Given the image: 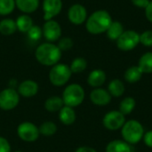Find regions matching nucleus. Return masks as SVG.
Wrapping results in <instances>:
<instances>
[{
	"mask_svg": "<svg viewBox=\"0 0 152 152\" xmlns=\"http://www.w3.org/2000/svg\"><path fill=\"white\" fill-rule=\"evenodd\" d=\"M15 21H16L17 30L22 33H27L34 25L33 20L29 16V14H25V13H22L20 16H18Z\"/></svg>",
	"mask_w": 152,
	"mask_h": 152,
	"instance_id": "20",
	"label": "nucleus"
},
{
	"mask_svg": "<svg viewBox=\"0 0 152 152\" xmlns=\"http://www.w3.org/2000/svg\"><path fill=\"white\" fill-rule=\"evenodd\" d=\"M16 8L15 0H0V15L7 16Z\"/></svg>",
	"mask_w": 152,
	"mask_h": 152,
	"instance_id": "29",
	"label": "nucleus"
},
{
	"mask_svg": "<svg viewBox=\"0 0 152 152\" xmlns=\"http://www.w3.org/2000/svg\"><path fill=\"white\" fill-rule=\"evenodd\" d=\"M64 106V102L61 97L53 95L46 99L45 102V109L48 112H59Z\"/></svg>",
	"mask_w": 152,
	"mask_h": 152,
	"instance_id": "19",
	"label": "nucleus"
},
{
	"mask_svg": "<svg viewBox=\"0 0 152 152\" xmlns=\"http://www.w3.org/2000/svg\"><path fill=\"white\" fill-rule=\"evenodd\" d=\"M126 123V117L119 110H111L105 114L102 119L103 126L110 131L121 129Z\"/></svg>",
	"mask_w": 152,
	"mask_h": 152,
	"instance_id": "9",
	"label": "nucleus"
},
{
	"mask_svg": "<svg viewBox=\"0 0 152 152\" xmlns=\"http://www.w3.org/2000/svg\"><path fill=\"white\" fill-rule=\"evenodd\" d=\"M135 106H136V102H135V100H134L133 97L128 96V97L124 98V99L121 101V102H120V104H119V111H120L123 115L126 116V115L131 114V113L134 111Z\"/></svg>",
	"mask_w": 152,
	"mask_h": 152,
	"instance_id": "26",
	"label": "nucleus"
},
{
	"mask_svg": "<svg viewBox=\"0 0 152 152\" xmlns=\"http://www.w3.org/2000/svg\"><path fill=\"white\" fill-rule=\"evenodd\" d=\"M144 128L141 122L135 119L126 121L121 128V135L125 142L130 145L140 142L144 136Z\"/></svg>",
	"mask_w": 152,
	"mask_h": 152,
	"instance_id": "3",
	"label": "nucleus"
},
{
	"mask_svg": "<svg viewBox=\"0 0 152 152\" xmlns=\"http://www.w3.org/2000/svg\"><path fill=\"white\" fill-rule=\"evenodd\" d=\"M106 78V73L102 69H97L90 72L87 77V83L90 86L94 88H99L105 83Z\"/></svg>",
	"mask_w": 152,
	"mask_h": 152,
	"instance_id": "15",
	"label": "nucleus"
},
{
	"mask_svg": "<svg viewBox=\"0 0 152 152\" xmlns=\"http://www.w3.org/2000/svg\"><path fill=\"white\" fill-rule=\"evenodd\" d=\"M143 142L144 143L146 144L147 147L152 149V130H150L148 132H146L144 134V136H143Z\"/></svg>",
	"mask_w": 152,
	"mask_h": 152,
	"instance_id": "34",
	"label": "nucleus"
},
{
	"mask_svg": "<svg viewBox=\"0 0 152 152\" xmlns=\"http://www.w3.org/2000/svg\"><path fill=\"white\" fill-rule=\"evenodd\" d=\"M13 152H24V151H13Z\"/></svg>",
	"mask_w": 152,
	"mask_h": 152,
	"instance_id": "38",
	"label": "nucleus"
},
{
	"mask_svg": "<svg viewBox=\"0 0 152 152\" xmlns=\"http://www.w3.org/2000/svg\"><path fill=\"white\" fill-rule=\"evenodd\" d=\"M132 3L139 8H146L150 3V0H131Z\"/></svg>",
	"mask_w": 152,
	"mask_h": 152,
	"instance_id": "35",
	"label": "nucleus"
},
{
	"mask_svg": "<svg viewBox=\"0 0 152 152\" xmlns=\"http://www.w3.org/2000/svg\"><path fill=\"white\" fill-rule=\"evenodd\" d=\"M75 152H97L96 150H94L92 147H88V146H81L79 148H77Z\"/></svg>",
	"mask_w": 152,
	"mask_h": 152,
	"instance_id": "37",
	"label": "nucleus"
},
{
	"mask_svg": "<svg viewBox=\"0 0 152 152\" xmlns=\"http://www.w3.org/2000/svg\"><path fill=\"white\" fill-rule=\"evenodd\" d=\"M16 7L25 14L36 12L40 4V0H15Z\"/></svg>",
	"mask_w": 152,
	"mask_h": 152,
	"instance_id": "17",
	"label": "nucleus"
},
{
	"mask_svg": "<svg viewBox=\"0 0 152 152\" xmlns=\"http://www.w3.org/2000/svg\"><path fill=\"white\" fill-rule=\"evenodd\" d=\"M86 93L84 88L78 84H70L67 86L62 93V100L64 105L76 108L81 105L85 100Z\"/></svg>",
	"mask_w": 152,
	"mask_h": 152,
	"instance_id": "4",
	"label": "nucleus"
},
{
	"mask_svg": "<svg viewBox=\"0 0 152 152\" xmlns=\"http://www.w3.org/2000/svg\"><path fill=\"white\" fill-rule=\"evenodd\" d=\"M140 43L147 47L152 46V30L144 31L140 35Z\"/></svg>",
	"mask_w": 152,
	"mask_h": 152,
	"instance_id": "32",
	"label": "nucleus"
},
{
	"mask_svg": "<svg viewBox=\"0 0 152 152\" xmlns=\"http://www.w3.org/2000/svg\"><path fill=\"white\" fill-rule=\"evenodd\" d=\"M17 31L16 21L11 18H4L0 20V33L4 36H12Z\"/></svg>",
	"mask_w": 152,
	"mask_h": 152,
	"instance_id": "22",
	"label": "nucleus"
},
{
	"mask_svg": "<svg viewBox=\"0 0 152 152\" xmlns=\"http://www.w3.org/2000/svg\"><path fill=\"white\" fill-rule=\"evenodd\" d=\"M124 26L119 21H112L109 28L107 29V37L110 40H118V38L123 34L124 32Z\"/></svg>",
	"mask_w": 152,
	"mask_h": 152,
	"instance_id": "25",
	"label": "nucleus"
},
{
	"mask_svg": "<svg viewBox=\"0 0 152 152\" xmlns=\"http://www.w3.org/2000/svg\"><path fill=\"white\" fill-rule=\"evenodd\" d=\"M143 74L152 73V52H148L142 54L137 65Z\"/></svg>",
	"mask_w": 152,
	"mask_h": 152,
	"instance_id": "24",
	"label": "nucleus"
},
{
	"mask_svg": "<svg viewBox=\"0 0 152 152\" xmlns=\"http://www.w3.org/2000/svg\"><path fill=\"white\" fill-rule=\"evenodd\" d=\"M112 96L108 90L103 88H94L90 93V100L93 104L96 106H106L111 102Z\"/></svg>",
	"mask_w": 152,
	"mask_h": 152,
	"instance_id": "14",
	"label": "nucleus"
},
{
	"mask_svg": "<svg viewBox=\"0 0 152 152\" xmlns=\"http://www.w3.org/2000/svg\"><path fill=\"white\" fill-rule=\"evenodd\" d=\"M62 52L54 43L45 42L40 44L35 51L37 61L44 66L53 67L59 63L61 58Z\"/></svg>",
	"mask_w": 152,
	"mask_h": 152,
	"instance_id": "1",
	"label": "nucleus"
},
{
	"mask_svg": "<svg viewBox=\"0 0 152 152\" xmlns=\"http://www.w3.org/2000/svg\"><path fill=\"white\" fill-rule=\"evenodd\" d=\"M69 68H70L72 74L73 73H75V74L82 73L87 68V61L83 57H77L71 61Z\"/></svg>",
	"mask_w": 152,
	"mask_h": 152,
	"instance_id": "27",
	"label": "nucleus"
},
{
	"mask_svg": "<svg viewBox=\"0 0 152 152\" xmlns=\"http://www.w3.org/2000/svg\"><path fill=\"white\" fill-rule=\"evenodd\" d=\"M72 72L69 65L57 63L53 66L49 71V80L54 86H63L70 79Z\"/></svg>",
	"mask_w": 152,
	"mask_h": 152,
	"instance_id": "5",
	"label": "nucleus"
},
{
	"mask_svg": "<svg viewBox=\"0 0 152 152\" xmlns=\"http://www.w3.org/2000/svg\"><path fill=\"white\" fill-rule=\"evenodd\" d=\"M38 84L32 79H26L20 83L17 86V91L20 96L24 98H31L38 93Z\"/></svg>",
	"mask_w": 152,
	"mask_h": 152,
	"instance_id": "13",
	"label": "nucleus"
},
{
	"mask_svg": "<svg viewBox=\"0 0 152 152\" xmlns=\"http://www.w3.org/2000/svg\"><path fill=\"white\" fill-rule=\"evenodd\" d=\"M62 0H43V12L44 20H53L54 17L59 15L62 10Z\"/></svg>",
	"mask_w": 152,
	"mask_h": 152,
	"instance_id": "12",
	"label": "nucleus"
},
{
	"mask_svg": "<svg viewBox=\"0 0 152 152\" xmlns=\"http://www.w3.org/2000/svg\"><path fill=\"white\" fill-rule=\"evenodd\" d=\"M142 75H143V73L142 72V70L140 69V68L138 66H132V67H129L126 70V72L124 74V77H125L126 81H127L128 83L134 84L141 80Z\"/></svg>",
	"mask_w": 152,
	"mask_h": 152,
	"instance_id": "23",
	"label": "nucleus"
},
{
	"mask_svg": "<svg viewBox=\"0 0 152 152\" xmlns=\"http://www.w3.org/2000/svg\"><path fill=\"white\" fill-rule=\"evenodd\" d=\"M74 42L72 40V38L69 37H61L58 40V47L60 48V50L61 52H67L69 50H70L73 47Z\"/></svg>",
	"mask_w": 152,
	"mask_h": 152,
	"instance_id": "31",
	"label": "nucleus"
},
{
	"mask_svg": "<svg viewBox=\"0 0 152 152\" xmlns=\"http://www.w3.org/2000/svg\"><path fill=\"white\" fill-rule=\"evenodd\" d=\"M17 134L20 140L26 142H33L39 138L40 133L38 126H37L34 123L25 121L18 126Z\"/></svg>",
	"mask_w": 152,
	"mask_h": 152,
	"instance_id": "8",
	"label": "nucleus"
},
{
	"mask_svg": "<svg viewBox=\"0 0 152 152\" xmlns=\"http://www.w3.org/2000/svg\"><path fill=\"white\" fill-rule=\"evenodd\" d=\"M112 21V17L109 12L105 10H98L87 17L86 28L90 34L99 35L106 32Z\"/></svg>",
	"mask_w": 152,
	"mask_h": 152,
	"instance_id": "2",
	"label": "nucleus"
},
{
	"mask_svg": "<svg viewBox=\"0 0 152 152\" xmlns=\"http://www.w3.org/2000/svg\"><path fill=\"white\" fill-rule=\"evenodd\" d=\"M20 94L14 88L7 87L0 92V109L9 111L15 109L20 102Z\"/></svg>",
	"mask_w": 152,
	"mask_h": 152,
	"instance_id": "6",
	"label": "nucleus"
},
{
	"mask_svg": "<svg viewBox=\"0 0 152 152\" xmlns=\"http://www.w3.org/2000/svg\"><path fill=\"white\" fill-rule=\"evenodd\" d=\"M38 128L40 134L44 136H53L57 133L58 130L56 124L53 121H45L42 123Z\"/></svg>",
	"mask_w": 152,
	"mask_h": 152,
	"instance_id": "28",
	"label": "nucleus"
},
{
	"mask_svg": "<svg viewBox=\"0 0 152 152\" xmlns=\"http://www.w3.org/2000/svg\"><path fill=\"white\" fill-rule=\"evenodd\" d=\"M105 151L106 152H133V149L124 140H114L107 144Z\"/></svg>",
	"mask_w": 152,
	"mask_h": 152,
	"instance_id": "18",
	"label": "nucleus"
},
{
	"mask_svg": "<svg viewBox=\"0 0 152 152\" xmlns=\"http://www.w3.org/2000/svg\"><path fill=\"white\" fill-rule=\"evenodd\" d=\"M27 34H28V37L29 40L33 42H37L43 37L42 28L37 25H33L32 28L27 32Z\"/></svg>",
	"mask_w": 152,
	"mask_h": 152,
	"instance_id": "30",
	"label": "nucleus"
},
{
	"mask_svg": "<svg viewBox=\"0 0 152 152\" xmlns=\"http://www.w3.org/2000/svg\"><path fill=\"white\" fill-rule=\"evenodd\" d=\"M140 44V34L134 30H126L117 40L119 50L128 52L134 50Z\"/></svg>",
	"mask_w": 152,
	"mask_h": 152,
	"instance_id": "7",
	"label": "nucleus"
},
{
	"mask_svg": "<svg viewBox=\"0 0 152 152\" xmlns=\"http://www.w3.org/2000/svg\"><path fill=\"white\" fill-rule=\"evenodd\" d=\"M126 91V87H125V84L118 78H115L113 80H111L109 83L108 86V92L110 94V95L112 97H121Z\"/></svg>",
	"mask_w": 152,
	"mask_h": 152,
	"instance_id": "21",
	"label": "nucleus"
},
{
	"mask_svg": "<svg viewBox=\"0 0 152 152\" xmlns=\"http://www.w3.org/2000/svg\"><path fill=\"white\" fill-rule=\"evenodd\" d=\"M43 37L46 42L54 43L58 41L62 34V29L60 23L55 20H45V23L42 27Z\"/></svg>",
	"mask_w": 152,
	"mask_h": 152,
	"instance_id": "10",
	"label": "nucleus"
},
{
	"mask_svg": "<svg viewBox=\"0 0 152 152\" xmlns=\"http://www.w3.org/2000/svg\"><path fill=\"white\" fill-rule=\"evenodd\" d=\"M145 16L148 20L152 23V1H150L149 4L145 8Z\"/></svg>",
	"mask_w": 152,
	"mask_h": 152,
	"instance_id": "36",
	"label": "nucleus"
},
{
	"mask_svg": "<svg viewBox=\"0 0 152 152\" xmlns=\"http://www.w3.org/2000/svg\"><path fill=\"white\" fill-rule=\"evenodd\" d=\"M77 114L74 108L64 105L59 111V120L64 126H71L75 123Z\"/></svg>",
	"mask_w": 152,
	"mask_h": 152,
	"instance_id": "16",
	"label": "nucleus"
},
{
	"mask_svg": "<svg viewBox=\"0 0 152 152\" xmlns=\"http://www.w3.org/2000/svg\"><path fill=\"white\" fill-rule=\"evenodd\" d=\"M68 19L74 25H81L87 20V11L81 4H74L68 10Z\"/></svg>",
	"mask_w": 152,
	"mask_h": 152,
	"instance_id": "11",
	"label": "nucleus"
},
{
	"mask_svg": "<svg viewBox=\"0 0 152 152\" xmlns=\"http://www.w3.org/2000/svg\"><path fill=\"white\" fill-rule=\"evenodd\" d=\"M0 152H11V145L7 139L0 136Z\"/></svg>",
	"mask_w": 152,
	"mask_h": 152,
	"instance_id": "33",
	"label": "nucleus"
}]
</instances>
